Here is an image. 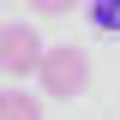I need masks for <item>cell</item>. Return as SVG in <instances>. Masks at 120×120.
Here are the masks:
<instances>
[{
	"label": "cell",
	"instance_id": "6da1fadb",
	"mask_svg": "<svg viewBox=\"0 0 120 120\" xmlns=\"http://www.w3.org/2000/svg\"><path fill=\"white\" fill-rule=\"evenodd\" d=\"M36 84H42V96H84V90H90V54H84L78 42L42 48V60H36Z\"/></svg>",
	"mask_w": 120,
	"mask_h": 120
},
{
	"label": "cell",
	"instance_id": "3957f363",
	"mask_svg": "<svg viewBox=\"0 0 120 120\" xmlns=\"http://www.w3.org/2000/svg\"><path fill=\"white\" fill-rule=\"evenodd\" d=\"M0 120H42V102L30 90H0Z\"/></svg>",
	"mask_w": 120,
	"mask_h": 120
},
{
	"label": "cell",
	"instance_id": "7a4b0ae2",
	"mask_svg": "<svg viewBox=\"0 0 120 120\" xmlns=\"http://www.w3.org/2000/svg\"><path fill=\"white\" fill-rule=\"evenodd\" d=\"M42 36H36V24H24V18H6L0 24V72L6 78H30L36 72V60H42Z\"/></svg>",
	"mask_w": 120,
	"mask_h": 120
},
{
	"label": "cell",
	"instance_id": "5b68a950",
	"mask_svg": "<svg viewBox=\"0 0 120 120\" xmlns=\"http://www.w3.org/2000/svg\"><path fill=\"white\" fill-rule=\"evenodd\" d=\"M30 6H36V18H66L78 0H30Z\"/></svg>",
	"mask_w": 120,
	"mask_h": 120
},
{
	"label": "cell",
	"instance_id": "277c9868",
	"mask_svg": "<svg viewBox=\"0 0 120 120\" xmlns=\"http://www.w3.org/2000/svg\"><path fill=\"white\" fill-rule=\"evenodd\" d=\"M90 18H96V30L120 36V0H90Z\"/></svg>",
	"mask_w": 120,
	"mask_h": 120
}]
</instances>
